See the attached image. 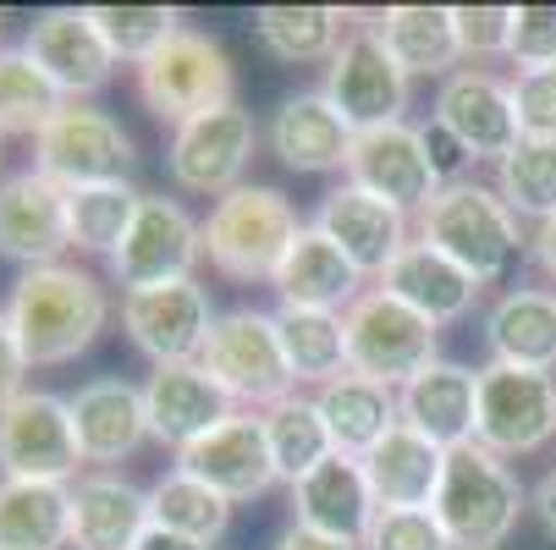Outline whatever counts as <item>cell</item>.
<instances>
[{"instance_id":"1","label":"cell","mask_w":556,"mask_h":550,"mask_svg":"<svg viewBox=\"0 0 556 550\" xmlns=\"http://www.w3.org/2000/svg\"><path fill=\"white\" fill-rule=\"evenodd\" d=\"M7 320L23 342L28 369L34 363L45 369V363H72L77 353H89L111 320V303L94 276L72 265H45V270H23L7 303Z\"/></svg>"},{"instance_id":"2","label":"cell","mask_w":556,"mask_h":550,"mask_svg":"<svg viewBox=\"0 0 556 550\" xmlns=\"http://www.w3.org/2000/svg\"><path fill=\"white\" fill-rule=\"evenodd\" d=\"M435 523L446 528L452 550H496L523 512V485L507 468V457L485 451L480 440H463L446 451L441 490L430 501Z\"/></svg>"},{"instance_id":"3","label":"cell","mask_w":556,"mask_h":550,"mask_svg":"<svg viewBox=\"0 0 556 550\" xmlns=\"http://www.w3.org/2000/svg\"><path fill=\"white\" fill-rule=\"evenodd\" d=\"M419 243L441 248L452 265H463L480 286L502 281L518 259V215L502 204L496 188L480 182H446L419 209Z\"/></svg>"},{"instance_id":"4","label":"cell","mask_w":556,"mask_h":550,"mask_svg":"<svg viewBox=\"0 0 556 550\" xmlns=\"http://www.w3.org/2000/svg\"><path fill=\"white\" fill-rule=\"evenodd\" d=\"M298 231H303V220L287 204V193L243 182L226 199H215V209L204 220V259L231 281H276L281 259L298 243Z\"/></svg>"},{"instance_id":"5","label":"cell","mask_w":556,"mask_h":550,"mask_svg":"<svg viewBox=\"0 0 556 550\" xmlns=\"http://www.w3.org/2000/svg\"><path fill=\"white\" fill-rule=\"evenodd\" d=\"M348 331V369L380 385H408L435 363V320H425L419 308L403 297H391L386 286L358 292V303L342 314Z\"/></svg>"},{"instance_id":"6","label":"cell","mask_w":556,"mask_h":550,"mask_svg":"<svg viewBox=\"0 0 556 550\" xmlns=\"http://www.w3.org/2000/svg\"><path fill=\"white\" fill-rule=\"evenodd\" d=\"M199 363L220 380V391L231 402H249V413L292 397V363H287V347H281L276 314H260V308L220 314Z\"/></svg>"},{"instance_id":"7","label":"cell","mask_w":556,"mask_h":550,"mask_svg":"<svg viewBox=\"0 0 556 550\" xmlns=\"http://www.w3.org/2000/svg\"><path fill=\"white\" fill-rule=\"evenodd\" d=\"M84 440L72 424V402L50 391H17L0 408V474L23 485H72L84 468Z\"/></svg>"},{"instance_id":"8","label":"cell","mask_w":556,"mask_h":550,"mask_svg":"<svg viewBox=\"0 0 556 550\" xmlns=\"http://www.w3.org/2000/svg\"><path fill=\"white\" fill-rule=\"evenodd\" d=\"M231 61L226 50L199 34V28H177L161 50H154L143 66H138V94L149 105V116L161 121H193L204 111H220L231 105Z\"/></svg>"},{"instance_id":"9","label":"cell","mask_w":556,"mask_h":550,"mask_svg":"<svg viewBox=\"0 0 556 550\" xmlns=\"http://www.w3.org/2000/svg\"><path fill=\"white\" fill-rule=\"evenodd\" d=\"M34 171H45L66 193L100 188V182H127V171H132V138L122 132L116 116L66 100V111L34 138Z\"/></svg>"},{"instance_id":"10","label":"cell","mask_w":556,"mask_h":550,"mask_svg":"<svg viewBox=\"0 0 556 550\" xmlns=\"http://www.w3.org/2000/svg\"><path fill=\"white\" fill-rule=\"evenodd\" d=\"M556 435V380L545 369L485 363L480 369V413L473 440L496 457H529Z\"/></svg>"},{"instance_id":"11","label":"cell","mask_w":556,"mask_h":550,"mask_svg":"<svg viewBox=\"0 0 556 550\" xmlns=\"http://www.w3.org/2000/svg\"><path fill=\"white\" fill-rule=\"evenodd\" d=\"M204 259V226L166 193H143L127 238L111 254V270L127 292L143 286H172V281H193V265Z\"/></svg>"},{"instance_id":"12","label":"cell","mask_w":556,"mask_h":550,"mask_svg":"<svg viewBox=\"0 0 556 550\" xmlns=\"http://www.w3.org/2000/svg\"><path fill=\"white\" fill-rule=\"evenodd\" d=\"M337 116L353 132H375V127H396L408 111V72L396 66V55L386 50V39L375 28H353L342 39V50L326 61V89H320Z\"/></svg>"},{"instance_id":"13","label":"cell","mask_w":556,"mask_h":550,"mask_svg":"<svg viewBox=\"0 0 556 550\" xmlns=\"http://www.w3.org/2000/svg\"><path fill=\"white\" fill-rule=\"evenodd\" d=\"M260 132H254V116L243 105H220V111H204L193 121L177 127L172 138V182L188 188V193H210V199H226L231 188H243V171H249V154H254Z\"/></svg>"},{"instance_id":"14","label":"cell","mask_w":556,"mask_h":550,"mask_svg":"<svg viewBox=\"0 0 556 550\" xmlns=\"http://www.w3.org/2000/svg\"><path fill=\"white\" fill-rule=\"evenodd\" d=\"M122 325L143 358L161 363H193L215 331V314L199 281H172V286H143L122 297Z\"/></svg>"},{"instance_id":"15","label":"cell","mask_w":556,"mask_h":550,"mask_svg":"<svg viewBox=\"0 0 556 550\" xmlns=\"http://www.w3.org/2000/svg\"><path fill=\"white\" fill-rule=\"evenodd\" d=\"M177 468L193 474L199 485H210L226 501H254L276 485V462H270V440H265V419L260 413H231L226 424H215L204 440L177 451Z\"/></svg>"},{"instance_id":"16","label":"cell","mask_w":556,"mask_h":550,"mask_svg":"<svg viewBox=\"0 0 556 550\" xmlns=\"http://www.w3.org/2000/svg\"><path fill=\"white\" fill-rule=\"evenodd\" d=\"M72 248V215L66 188L45 171H17L0 182V259H17L28 270L61 265Z\"/></svg>"},{"instance_id":"17","label":"cell","mask_w":556,"mask_h":550,"mask_svg":"<svg viewBox=\"0 0 556 550\" xmlns=\"http://www.w3.org/2000/svg\"><path fill=\"white\" fill-rule=\"evenodd\" d=\"M435 121L473 154V161H507L518 149V105L513 89L491 72H452L435 94Z\"/></svg>"},{"instance_id":"18","label":"cell","mask_w":556,"mask_h":550,"mask_svg":"<svg viewBox=\"0 0 556 550\" xmlns=\"http://www.w3.org/2000/svg\"><path fill=\"white\" fill-rule=\"evenodd\" d=\"M348 182L375 193V199H386V204H396V209H425L441 193V177L430 171V154H425L419 127H403V121L353 138Z\"/></svg>"},{"instance_id":"19","label":"cell","mask_w":556,"mask_h":550,"mask_svg":"<svg viewBox=\"0 0 556 550\" xmlns=\"http://www.w3.org/2000/svg\"><path fill=\"white\" fill-rule=\"evenodd\" d=\"M143 413H149V435L166 446H193L204 440L215 424H226L237 413V402L220 391V380L193 358V363H161L143 385Z\"/></svg>"},{"instance_id":"20","label":"cell","mask_w":556,"mask_h":550,"mask_svg":"<svg viewBox=\"0 0 556 550\" xmlns=\"http://www.w3.org/2000/svg\"><path fill=\"white\" fill-rule=\"evenodd\" d=\"M375 512L380 507L369 496L364 462L358 457H342V451H331L320 468H314V474H303L292 485V528H308V534L364 545Z\"/></svg>"},{"instance_id":"21","label":"cell","mask_w":556,"mask_h":550,"mask_svg":"<svg viewBox=\"0 0 556 550\" xmlns=\"http://www.w3.org/2000/svg\"><path fill=\"white\" fill-rule=\"evenodd\" d=\"M28 55L50 72V84H55L61 94H72V100L105 89V84H111V66H116V55H111V44L100 39L89 7H84V12H77V7H50V12H39L34 28H28Z\"/></svg>"},{"instance_id":"22","label":"cell","mask_w":556,"mask_h":550,"mask_svg":"<svg viewBox=\"0 0 556 550\" xmlns=\"http://www.w3.org/2000/svg\"><path fill=\"white\" fill-rule=\"evenodd\" d=\"M314 226H320L364 276H380L396 254L408 248V209H396V204H386V199H375L353 182H342L320 199Z\"/></svg>"},{"instance_id":"23","label":"cell","mask_w":556,"mask_h":550,"mask_svg":"<svg viewBox=\"0 0 556 550\" xmlns=\"http://www.w3.org/2000/svg\"><path fill=\"white\" fill-rule=\"evenodd\" d=\"M441 468H446V451L430 435H419L414 424H396L364 457V479L380 512H419L441 490Z\"/></svg>"},{"instance_id":"24","label":"cell","mask_w":556,"mask_h":550,"mask_svg":"<svg viewBox=\"0 0 556 550\" xmlns=\"http://www.w3.org/2000/svg\"><path fill=\"white\" fill-rule=\"evenodd\" d=\"M364 281V270L326 238L320 226H303L298 231V243H292V254L281 259V270H276V292H281V308H326V314H348L353 303H358V286Z\"/></svg>"},{"instance_id":"25","label":"cell","mask_w":556,"mask_h":550,"mask_svg":"<svg viewBox=\"0 0 556 550\" xmlns=\"http://www.w3.org/2000/svg\"><path fill=\"white\" fill-rule=\"evenodd\" d=\"M353 138L358 132L337 116V105L320 89H303V94L281 100V111L270 121V149L292 171H348Z\"/></svg>"},{"instance_id":"26","label":"cell","mask_w":556,"mask_h":550,"mask_svg":"<svg viewBox=\"0 0 556 550\" xmlns=\"http://www.w3.org/2000/svg\"><path fill=\"white\" fill-rule=\"evenodd\" d=\"M403 424H414L419 435H430L441 451L473 440V413H480V374L463 369V363H430L425 374H414L403 385Z\"/></svg>"},{"instance_id":"27","label":"cell","mask_w":556,"mask_h":550,"mask_svg":"<svg viewBox=\"0 0 556 550\" xmlns=\"http://www.w3.org/2000/svg\"><path fill=\"white\" fill-rule=\"evenodd\" d=\"M72 402V424H77V440H84V457L89 462H122L143 446L149 435V413H143V391L127 385V380H89L77 385Z\"/></svg>"},{"instance_id":"28","label":"cell","mask_w":556,"mask_h":550,"mask_svg":"<svg viewBox=\"0 0 556 550\" xmlns=\"http://www.w3.org/2000/svg\"><path fill=\"white\" fill-rule=\"evenodd\" d=\"M380 286L391 297H403L408 308H419L425 320H435V325L463 320V314L473 308V297H480V281H473L463 265H452L441 248L419 243V238L380 270Z\"/></svg>"},{"instance_id":"29","label":"cell","mask_w":556,"mask_h":550,"mask_svg":"<svg viewBox=\"0 0 556 550\" xmlns=\"http://www.w3.org/2000/svg\"><path fill=\"white\" fill-rule=\"evenodd\" d=\"M314 408H320L326 430H331V446L342 457H369L396 424H403V408H396L391 385L380 380H364V374H337L320 385V397H314Z\"/></svg>"},{"instance_id":"30","label":"cell","mask_w":556,"mask_h":550,"mask_svg":"<svg viewBox=\"0 0 556 550\" xmlns=\"http://www.w3.org/2000/svg\"><path fill=\"white\" fill-rule=\"evenodd\" d=\"M154 523L149 496L116 474H89L72 485V545L77 550H132Z\"/></svg>"},{"instance_id":"31","label":"cell","mask_w":556,"mask_h":550,"mask_svg":"<svg viewBox=\"0 0 556 550\" xmlns=\"http://www.w3.org/2000/svg\"><path fill=\"white\" fill-rule=\"evenodd\" d=\"M485 342H491V363L551 374L556 369V297L540 286L507 292L485 320Z\"/></svg>"},{"instance_id":"32","label":"cell","mask_w":556,"mask_h":550,"mask_svg":"<svg viewBox=\"0 0 556 550\" xmlns=\"http://www.w3.org/2000/svg\"><path fill=\"white\" fill-rule=\"evenodd\" d=\"M72 545V490L0 479V550H61Z\"/></svg>"},{"instance_id":"33","label":"cell","mask_w":556,"mask_h":550,"mask_svg":"<svg viewBox=\"0 0 556 550\" xmlns=\"http://www.w3.org/2000/svg\"><path fill=\"white\" fill-rule=\"evenodd\" d=\"M375 34L386 39V50L396 55V66H403L408 77L414 72H452L457 66V28H452V7H391Z\"/></svg>"},{"instance_id":"34","label":"cell","mask_w":556,"mask_h":550,"mask_svg":"<svg viewBox=\"0 0 556 550\" xmlns=\"http://www.w3.org/2000/svg\"><path fill=\"white\" fill-rule=\"evenodd\" d=\"M265 419V440H270V462H276V479L298 485L303 474H314L337 446H331V430L314 408V397H287L276 408L260 413Z\"/></svg>"},{"instance_id":"35","label":"cell","mask_w":556,"mask_h":550,"mask_svg":"<svg viewBox=\"0 0 556 550\" xmlns=\"http://www.w3.org/2000/svg\"><path fill=\"white\" fill-rule=\"evenodd\" d=\"M276 325H281V347H287L292 380L326 385V380L348 374L342 314H326V308H276Z\"/></svg>"},{"instance_id":"36","label":"cell","mask_w":556,"mask_h":550,"mask_svg":"<svg viewBox=\"0 0 556 550\" xmlns=\"http://www.w3.org/2000/svg\"><path fill=\"white\" fill-rule=\"evenodd\" d=\"M342 12L337 7H260L254 34L276 61H331L342 50Z\"/></svg>"},{"instance_id":"37","label":"cell","mask_w":556,"mask_h":550,"mask_svg":"<svg viewBox=\"0 0 556 550\" xmlns=\"http://www.w3.org/2000/svg\"><path fill=\"white\" fill-rule=\"evenodd\" d=\"M61 111H66V94L28 55V44L0 50V132H34L39 138Z\"/></svg>"},{"instance_id":"38","label":"cell","mask_w":556,"mask_h":550,"mask_svg":"<svg viewBox=\"0 0 556 550\" xmlns=\"http://www.w3.org/2000/svg\"><path fill=\"white\" fill-rule=\"evenodd\" d=\"M138 204H143V193H138L132 182H100V188L66 193L72 248H84V254H116V243L127 238Z\"/></svg>"},{"instance_id":"39","label":"cell","mask_w":556,"mask_h":550,"mask_svg":"<svg viewBox=\"0 0 556 550\" xmlns=\"http://www.w3.org/2000/svg\"><path fill=\"white\" fill-rule=\"evenodd\" d=\"M149 512L161 528H177V534L204 539V545H215L231 523V501L215 496L210 485H199L193 474H182V468H172V474L149 490Z\"/></svg>"},{"instance_id":"40","label":"cell","mask_w":556,"mask_h":550,"mask_svg":"<svg viewBox=\"0 0 556 550\" xmlns=\"http://www.w3.org/2000/svg\"><path fill=\"white\" fill-rule=\"evenodd\" d=\"M496 193L513 215L551 220L556 215V143L551 138H518L507 161H496Z\"/></svg>"},{"instance_id":"41","label":"cell","mask_w":556,"mask_h":550,"mask_svg":"<svg viewBox=\"0 0 556 550\" xmlns=\"http://www.w3.org/2000/svg\"><path fill=\"white\" fill-rule=\"evenodd\" d=\"M89 17H94L100 39L111 44V55L132 61V66H143L154 50L182 28V17L172 7H89Z\"/></svg>"},{"instance_id":"42","label":"cell","mask_w":556,"mask_h":550,"mask_svg":"<svg viewBox=\"0 0 556 550\" xmlns=\"http://www.w3.org/2000/svg\"><path fill=\"white\" fill-rule=\"evenodd\" d=\"M364 550H452L446 528L435 523L430 507L419 512H375L369 534H364Z\"/></svg>"},{"instance_id":"43","label":"cell","mask_w":556,"mask_h":550,"mask_svg":"<svg viewBox=\"0 0 556 550\" xmlns=\"http://www.w3.org/2000/svg\"><path fill=\"white\" fill-rule=\"evenodd\" d=\"M513 105H518V132L523 138H551L556 143V66L518 72Z\"/></svg>"},{"instance_id":"44","label":"cell","mask_w":556,"mask_h":550,"mask_svg":"<svg viewBox=\"0 0 556 550\" xmlns=\"http://www.w3.org/2000/svg\"><path fill=\"white\" fill-rule=\"evenodd\" d=\"M507 55L534 72V66H556V7H513V39Z\"/></svg>"},{"instance_id":"45","label":"cell","mask_w":556,"mask_h":550,"mask_svg":"<svg viewBox=\"0 0 556 550\" xmlns=\"http://www.w3.org/2000/svg\"><path fill=\"white\" fill-rule=\"evenodd\" d=\"M452 28L463 55H507L513 7H452Z\"/></svg>"},{"instance_id":"46","label":"cell","mask_w":556,"mask_h":550,"mask_svg":"<svg viewBox=\"0 0 556 550\" xmlns=\"http://www.w3.org/2000/svg\"><path fill=\"white\" fill-rule=\"evenodd\" d=\"M419 138H425V154H430V171L441 177V188L446 182H463V166L473 161V154L441 127V121H430V127H419Z\"/></svg>"},{"instance_id":"47","label":"cell","mask_w":556,"mask_h":550,"mask_svg":"<svg viewBox=\"0 0 556 550\" xmlns=\"http://www.w3.org/2000/svg\"><path fill=\"white\" fill-rule=\"evenodd\" d=\"M23 374H28V358H23V342L12 331V320L0 314V408H7L17 391H23Z\"/></svg>"},{"instance_id":"48","label":"cell","mask_w":556,"mask_h":550,"mask_svg":"<svg viewBox=\"0 0 556 550\" xmlns=\"http://www.w3.org/2000/svg\"><path fill=\"white\" fill-rule=\"evenodd\" d=\"M132 550H210V545H204V539H188V534H177V528L149 523V528H143V539H138Z\"/></svg>"},{"instance_id":"49","label":"cell","mask_w":556,"mask_h":550,"mask_svg":"<svg viewBox=\"0 0 556 550\" xmlns=\"http://www.w3.org/2000/svg\"><path fill=\"white\" fill-rule=\"evenodd\" d=\"M276 550H358V545H348V539H326V534H308V528H292Z\"/></svg>"},{"instance_id":"50","label":"cell","mask_w":556,"mask_h":550,"mask_svg":"<svg viewBox=\"0 0 556 550\" xmlns=\"http://www.w3.org/2000/svg\"><path fill=\"white\" fill-rule=\"evenodd\" d=\"M534 512H540V523H545V534L556 539V468L534 485Z\"/></svg>"},{"instance_id":"51","label":"cell","mask_w":556,"mask_h":550,"mask_svg":"<svg viewBox=\"0 0 556 550\" xmlns=\"http://www.w3.org/2000/svg\"><path fill=\"white\" fill-rule=\"evenodd\" d=\"M534 259H540V270L556 281V215L540 220V231H534Z\"/></svg>"},{"instance_id":"52","label":"cell","mask_w":556,"mask_h":550,"mask_svg":"<svg viewBox=\"0 0 556 550\" xmlns=\"http://www.w3.org/2000/svg\"><path fill=\"white\" fill-rule=\"evenodd\" d=\"M0 161H7V132H0Z\"/></svg>"}]
</instances>
